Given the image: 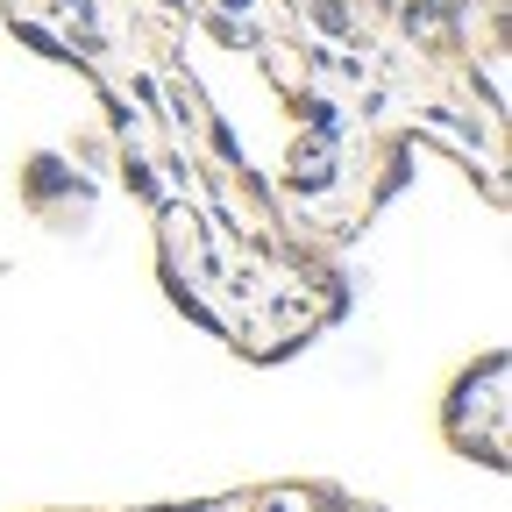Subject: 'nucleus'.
<instances>
[{"mask_svg": "<svg viewBox=\"0 0 512 512\" xmlns=\"http://www.w3.org/2000/svg\"><path fill=\"white\" fill-rule=\"evenodd\" d=\"M8 29L93 79L121 185L157 214L164 299L242 363H285L349 313V271L306 249L185 72L192 0H0Z\"/></svg>", "mask_w": 512, "mask_h": 512, "instance_id": "1", "label": "nucleus"}, {"mask_svg": "<svg viewBox=\"0 0 512 512\" xmlns=\"http://www.w3.org/2000/svg\"><path fill=\"white\" fill-rule=\"evenodd\" d=\"M505 420H512V406H505V349H484L456 384H448V399H441V434H448V448H456V456H470V463H484V470L505 477V463H512Z\"/></svg>", "mask_w": 512, "mask_h": 512, "instance_id": "4", "label": "nucleus"}, {"mask_svg": "<svg viewBox=\"0 0 512 512\" xmlns=\"http://www.w3.org/2000/svg\"><path fill=\"white\" fill-rule=\"evenodd\" d=\"M192 22L299 121L434 143L505 207V93L477 64V22H505V0H192Z\"/></svg>", "mask_w": 512, "mask_h": 512, "instance_id": "2", "label": "nucleus"}, {"mask_svg": "<svg viewBox=\"0 0 512 512\" xmlns=\"http://www.w3.org/2000/svg\"><path fill=\"white\" fill-rule=\"evenodd\" d=\"M143 512H384V505L349 498L342 484H256V491L185 498V505H143Z\"/></svg>", "mask_w": 512, "mask_h": 512, "instance_id": "5", "label": "nucleus"}, {"mask_svg": "<svg viewBox=\"0 0 512 512\" xmlns=\"http://www.w3.org/2000/svg\"><path fill=\"white\" fill-rule=\"evenodd\" d=\"M406 178H413V143L406 136L356 128V121H299L285 164L264 185H271L278 221L306 249L342 256L384 214V200L406 192Z\"/></svg>", "mask_w": 512, "mask_h": 512, "instance_id": "3", "label": "nucleus"}]
</instances>
